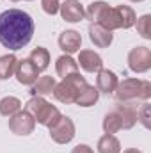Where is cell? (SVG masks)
<instances>
[{
    "label": "cell",
    "instance_id": "cell-2",
    "mask_svg": "<svg viewBox=\"0 0 151 153\" xmlns=\"http://www.w3.org/2000/svg\"><path fill=\"white\" fill-rule=\"evenodd\" d=\"M114 98L119 103H133L137 100H150L151 98V84L148 80L139 78H124L117 84L114 91Z\"/></svg>",
    "mask_w": 151,
    "mask_h": 153
},
{
    "label": "cell",
    "instance_id": "cell-16",
    "mask_svg": "<svg viewBox=\"0 0 151 153\" xmlns=\"http://www.w3.org/2000/svg\"><path fill=\"white\" fill-rule=\"evenodd\" d=\"M114 11H115V18H117V29H130L135 25L137 16H135L132 7L117 5V7H114Z\"/></svg>",
    "mask_w": 151,
    "mask_h": 153
},
{
    "label": "cell",
    "instance_id": "cell-8",
    "mask_svg": "<svg viewBox=\"0 0 151 153\" xmlns=\"http://www.w3.org/2000/svg\"><path fill=\"white\" fill-rule=\"evenodd\" d=\"M14 75L16 80L21 84V85H32L39 76V71L34 68V64L29 61V59H21L16 62V70H14Z\"/></svg>",
    "mask_w": 151,
    "mask_h": 153
},
{
    "label": "cell",
    "instance_id": "cell-1",
    "mask_svg": "<svg viewBox=\"0 0 151 153\" xmlns=\"http://www.w3.org/2000/svg\"><path fill=\"white\" fill-rule=\"evenodd\" d=\"M34 36V20L20 9H7L0 14V45L13 52L21 50Z\"/></svg>",
    "mask_w": 151,
    "mask_h": 153
},
{
    "label": "cell",
    "instance_id": "cell-15",
    "mask_svg": "<svg viewBox=\"0 0 151 153\" xmlns=\"http://www.w3.org/2000/svg\"><path fill=\"white\" fill-rule=\"evenodd\" d=\"M117 114L123 121V130H130L137 123V107L133 103H121L115 107Z\"/></svg>",
    "mask_w": 151,
    "mask_h": 153
},
{
    "label": "cell",
    "instance_id": "cell-4",
    "mask_svg": "<svg viewBox=\"0 0 151 153\" xmlns=\"http://www.w3.org/2000/svg\"><path fill=\"white\" fill-rule=\"evenodd\" d=\"M85 85H87L85 76H82L80 73H73V75H68L66 78H62V82L55 84L52 94L55 96L57 102L70 105V103L76 102L78 94L85 89Z\"/></svg>",
    "mask_w": 151,
    "mask_h": 153
},
{
    "label": "cell",
    "instance_id": "cell-23",
    "mask_svg": "<svg viewBox=\"0 0 151 153\" xmlns=\"http://www.w3.org/2000/svg\"><path fill=\"white\" fill-rule=\"evenodd\" d=\"M103 130H105V134H112V135L117 134L119 130H123V121L115 109L103 117Z\"/></svg>",
    "mask_w": 151,
    "mask_h": 153
},
{
    "label": "cell",
    "instance_id": "cell-24",
    "mask_svg": "<svg viewBox=\"0 0 151 153\" xmlns=\"http://www.w3.org/2000/svg\"><path fill=\"white\" fill-rule=\"evenodd\" d=\"M109 7V4L107 2H93V4H89L87 5V9H85V18L87 20H91V23H98V20H100V16L103 14V11Z\"/></svg>",
    "mask_w": 151,
    "mask_h": 153
},
{
    "label": "cell",
    "instance_id": "cell-18",
    "mask_svg": "<svg viewBox=\"0 0 151 153\" xmlns=\"http://www.w3.org/2000/svg\"><path fill=\"white\" fill-rule=\"evenodd\" d=\"M29 61L34 64V68L38 71H44L48 66H50V52L43 46H36L30 55H29Z\"/></svg>",
    "mask_w": 151,
    "mask_h": 153
},
{
    "label": "cell",
    "instance_id": "cell-13",
    "mask_svg": "<svg viewBox=\"0 0 151 153\" xmlns=\"http://www.w3.org/2000/svg\"><path fill=\"white\" fill-rule=\"evenodd\" d=\"M119 80H117V75L110 71V70H100L98 71V76H96V89L105 93V94H112L117 87Z\"/></svg>",
    "mask_w": 151,
    "mask_h": 153
},
{
    "label": "cell",
    "instance_id": "cell-19",
    "mask_svg": "<svg viewBox=\"0 0 151 153\" xmlns=\"http://www.w3.org/2000/svg\"><path fill=\"white\" fill-rule=\"evenodd\" d=\"M98 153H121V143L112 134H105L98 141Z\"/></svg>",
    "mask_w": 151,
    "mask_h": 153
},
{
    "label": "cell",
    "instance_id": "cell-9",
    "mask_svg": "<svg viewBox=\"0 0 151 153\" xmlns=\"http://www.w3.org/2000/svg\"><path fill=\"white\" fill-rule=\"evenodd\" d=\"M59 13H61L62 20L64 22H70V23H78L85 16V11H84L82 4L78 0H66L64 4H61Z\"/></svg>",
    "mask_w": 151,
    "mask_h": 153
},
{
    "label": "cell",
    "instance_id": "cell-21",
    "mask_svg": "<svg viewBox=\"0 0 151 153\" xmlns=\"http://www.w3.org/2000/svg\"><path fill=\"white\" fill-rule=\"evenodd\" d=\"M16 62H18V59L14 53H7V55L0 57V80H7L14 75Z\"/></svg>",
    "mask_w": 151,
    "mask_h": 153
},
{
    "label": "cell",
    "instance_id": "cell-5",
    "mask_svg": "<svg viewBox=\"0 0 151 153\" xmlns=\"http://www.w3.org/2000/svg\"><path fill=\"white\" fill-rule=\"evenodd\" d=\"M75 132H76L75 123L68 116H61L59 121L53 126H50V137L57 144H68V143H71L73 137H75Z\"/></svg>",
    "mask_w": 151,
    "mask_h": 153
},
{
    "label": "cell",
    "instance_id": "cell-31",
    "mask_svg": "<svg viewBox=\"0 0 151 153\" xmlns=\"http://www.w3.org/2000/svg\"><path fill=\"white\" fill-rule=\"evenodd\" d=\"M9 2H20V0H9Z\"/></svg>",
    "mask_w": 151,
    "mask_h": 153
},
{
    "label": "cell",
    "instance_id": "cell-29",
    "mask_svg": "<svg viewBox=\"0 0 151 153\" xmlns=\"http://www.w3.org/2000/svg\"><path fill=\"white\" fill-rule=\"evenodd\" d=\"M123 153H142L141 150H137V148H128V150H124Z\"/></svg>",
    "mask_w": 151,
    "mask_h": 153
},
{
    "label": "cell",
    "instance_id": "cell-14",
    "mask_svg": "<svg viewBox=\"0 0 151 153\" xmlns=\"http://www.w3.org/2000/svg\"><path fill=\"white\" fill-rule=\"evenodd\" d=\"M55 78L50 75H43V76H38V80L32 84L30 87V94L32 96H48L53 93V87H55Z\"/></svg>",
    "mask_w": 151,
    "mask_h": 153
},
{
    "label": "cell",
    "instance_id": "cell-32",
    "mask_svg": "<svg viewBox=\"0 0 151 153\" xmlns=\"http://www.w3.org/2000/svg\"><path fill=\"white\" fill-rule=\"evenodd\" d=\"M29 2H30V0H29Z\"/></svg>",
    "mask_w": 151,
    "mask_h": 153
},
{
    "label": "cell",
    "instance_id": "cell-27",
    "mask_svg": "<svg viewBox=\"0 0 151 153\" xmlns=\"http://www.w3.org/2000/svg\"><path fill=\"white\" fill-rule=\"evenodd\" d=\"M41 7L46 14L53 16L59 13V7H61V2L59 0H41Z\"/></svg>",
    "mask_w": 151,
    "mask_h": 153
},
{
    "label": "cell",
    "instance_id": "cell-10",
    "mask_svg": "<svg viewBox=\"0 0 151 153\" xmlns=\"http://www.w3.org/2000/svg\"><path fill=\"white\" fill-rule=\"evenodd\" d=\"M76 64H80V68L87 73H98L103 68V61L94 50H80Z\"/></svg>",
    "mask_w": 151,
    "mask_h": 153
},
{
    "label": "cell",
    "instance_id": "cell-30",
    "mask_svg": "<svg viewBox=\"0 0 151 153\" xmlns=\"http://www.w3.org/2000/svg\"><path fill=\"white\" fill-rule=\"evenodd\" d=\"M130 2H142V0H130Z\"/></svg>",
    "mask_w": 151,
    "mask_h": 153
},
{
    "label": "cell",
    "instance_id": "cell-11",
    "mask_svg": "<svg viewBox=\"0 0 151 153\" xmlns=\"http://www.w3.org/2000/svg\"><path fill=\"white\" fill-rule=\"evenodd\" d=\"M89 39L98 48H109L112 45L114 34L110 30L103 29L101 25H98V23H91V27H89Z\"/></svg>",
    "mask_w": 151,
    "mask_h": 153
},
{
    "label": "cell",
    "instance_id": "cell-26",
    "mask_svg": "<svg viewBox=\"0 0 151 153\" xmlns=\"http://www.w3.org/2000/svg\"><path fill=\"white\" fill-rule=\"evenodd\" d=\"M137 121H141L144 128H150L151 126V105L150 103H142L141 109H137Z\"/></svg>",
    "mask_w": 151,
    "mask_h": 153
},
{
    "label": "cell",
    "instance_id": "cell-28",
    "mask_svg": "<svg viewBox=\"0 0 151 153\" xmlns=\"http://www.w3.org/2000/svg\"><path fill=\"white\" fill-rule=\"evenodd\" d=\"M71 153H94V152H93V148L87 146V144H76Z\"/></svg>",
    "mask_w": 151,
    "mask_h": 153
},
{
    "label": "cell",
    "instance_id": "cell-20",
    "mask_svg": "<svg viewBox=\"0 0 151 153\" xmlns=\"http://www.w3.org/2000/svg\"><path fill=\"white\" fill-rule=\"evenodd\" d=\"M98 98H100V91L94 85H85V89L78 94L75 103L80 107H93L98 102Z\"/></svg>",
    "mask_w": 151,
    "mask_h": 153
},
{
    "label": "cell",
    "instance_id": "cell-25",
    "mask_svg": "<svg viewBox=\"0 0 151 153\" xmlns=\"http://www.w3.org/2000/svg\"><path fill=\"white\" fill-rule=\"evenodd\" d=\"M135 25H137V32L141 34V38L151 39V16L150 14H142L141 18H137Z\"/></svg>",
    "mask_w": 151,
    "mask_h": 153
},
{
    "label": "cell",
    "instance_id": "cell-22",
    "mask_svg": "<svg viewBox=\"0 0 151 153\" xmlns=\"http://www.w3.org/2000/svg\"><path fill=\"white\" fill-rule=\"evenodd\" d=\"M20 111H21V102L16 96H5V98L0 100V114L2 116L11 117Z\"/></svg>",
    "mask_w": 151,
    "mask_h": 153
},
{
    "label": "cell",
    "instance_id": "cell-12",
    "mask_svg": "<svg viewBox=\"0 0 151 153\" xmlns=\"http://www.w3.org/2000/svg\"><path fill=\"white\" fill-rule=\"evenodd\" d=\"M57 43H59V46H61L62 52H66L68 55H71V53H75V52L80 50V46H82V36L76 30H64V32H61Z\"/></svg>",
    "mask_w": 151,
    "mask_h": 153
},
{
    "label": "cell",
    "instance_id": "cell-17",
    "mask_svg": "<svg viewBox=\"0 0 151 153\" xmlns=\"http://www.w3.org/2000/svg\"><path fill=\"white\" fill-rule=\"evenodd\" d=\"M55 71H57L59 76L66 78L68 75L78 73V64H76V61L71 55L66 53V55H61V57L57 59V62H55Z\"/></svg>",
    "mask_w": 151,
    "mask_h": 153
},
{
    "label": "cell",
    "instance_id": "cell-6",
    "mask_svg": "<svg viewBox=\"0 0 151 153\" xmlns=\"http://www.w3.org/2000/svg\"><path fill=\"white\" fill-rule=\"evenodd\" d=\"M128 68L133 73H146L151 68V50L148 46H135L128 53Z\"/></svg>",
    "mask_w": 151,
    "mask_h": 153
},
{
    "label": "cell",
    "instance_id": "cell-3",
    "mask_svg": "<svg viewBox=\"0 0 151 153\" xmlns=\"http://www.w3.org/2000/svg\"><path fill=\"white\" fill-rule=\"evenodd\" d=\"M25 111L32 116L39 125H43V126H46V128L53 126V125L59 121V117L62 116L61 111H59L55 105L48 103V102H46L44 98H41V96H32V98L25 103Z\"/></svg>",
    "mask_w": 151,
    "mask_h": 153
},
{
    "label": "cell",
    "instance_id": "cell-7",
    "mask_svg": "<svg viewBox=\"0 0 151 153\" xmlns=\"http://www.w3.org/2000/svg\"><path fill=\"white\" fill-rule=\"evenodd\" d=\"M36 128V119L27 111H20L9 117V130L16 135H30Z\"/></svg>",
    "mask_w": 151,
    "mask_h": 153
}]
</instances>
